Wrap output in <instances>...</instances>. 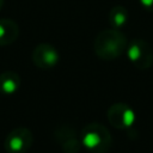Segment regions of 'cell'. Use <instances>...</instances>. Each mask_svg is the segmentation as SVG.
<instances>
[{
    "label": "cell",
    "mask_w": 153,
    "mask_h": 153,
    "mask_svg": "<svg viewBox=\"0 0 153 153\" xmlns=\"http://www.w3.org/2000/svg\"><path fill=\"white\" fill-rule=\"evenodd\" d=\"M127 56L137 69H148L153 63V50L148 42L141 38L130 41L127 45Z\"/></svg>",
    "instance_id": "3"
},
{
    "label": "cell",
    "mask_w": 153,
    "mask_h": 153,
    "mask_svg": "<svg viewBox=\"0 0 153 153\" xmlns=\"http://www.w3.org/2000/svg\"><path fill=\"white\" fill-rule=\"evenodd\" d=\"M60 55L56 48L49 43H39L32 51V62L41 69H50L59 63Z\"/></svg>",
    "instance_id": "7"
},
{
    "label": "cell",
    "mask_w": 153,
    "mask_h": 153,
    "mask_svg": "<svg viewBox=\"0 0 153 153\" xmlns=\"http://www.w3.org/2000/svg\"><path fill=\"white\" fill-rule=\"evenodd\" d=\"M20 87V76L18 73L6 71L0 74V93L2 96H12Z\"/></svg>",
    "instance_id": "8"
},
{
    "label": "cell",
    "mask_w": 153,
    "mask_h": 153,
    "mask_svg": "<svg viewBox=\"0 0 153 153\" xmlns=\"http://www.w3.org/2000/svg\"><path fill=\"white\" fill-rule=\"evenodd\" d=\"M33 142V135L29 128L18 127L11 130L4 142L7 153H26Z\"/></svg>",
    "instance_id": "4"
},
{
    "label": "cell",
    "mask_w": 153,
    "mask_h": 153,
    "mask_svg": "<svg viewBox=\"0 0 153 153\" xmlns=\"http://www.w3.org/2000/svg\"><path fill=\"white\" fill-rule=\"evenodd\" d=\"M127 37L118 29H106L100 31L93 42L94 54L106 61L120 57L127 49Z\"/></svg>",
    "instance_id": "1"
},
{
    "label": "cell",
    "mask_w": 153,
    "mask_h": 153,
    "mask_svg": "<svg viewBox=\"0 0 153 153\" xmlns=\"http://www.w3.org/2000/svg\"><path fill=\"white\" fill-rule=\"evenodd\" d=\"M139 1H140V5L145 10H147L149 12H153V0H139Z\"/></svg>",
    "instance_id": "11"
},
{
    "label": "cell",
    "mask_w": 153,
    "mask_h": 153,
    "mask_svg": "<svg viewBox=\"0 0 153 153\" xmlns=\"http://www.w3.org/2000/svg\"><path fill=\"white\" fill-rule=\"evenodd\" d=\"M128 20V11L124 6L116 5L109 12V23L114 29H121L127 24Z\"/></svg>",
    "instance_id": "10"
},
{
    "label": "cell",
    "mask_w": 153,
    "mask_h": 153,
    "mask_svg": "<svg viewBox=\"0 0 153 153\" xmlns=\"http://www.w3.org/2000/svg\"><path fill=\"white\" fill-rule=\"evenodd\" d=\"M135 111L126 103H115L108 109V121L117 129H129L135 123Z\"/></svg>",
    "instance_id": "5"
},
{
    "label": "cell",
    "mask_w": 153,
    "mask_h": 153,
    "mask_svg": "<svg viewBox=\"0 0 153 153\" xmlns=\"http://www.w3.org/2000/svg\"><path fill=\"white\" fill-rule=\"evenodd\" d=\"M19 36V27L12 19H0V45L13 43Z\"/></svg>",
    "instance_id": "9"
},
{
    "label": "cell",
    "mask_w": 153,
    "mask_h": 153,
    "mask_svg": "<svg viewBox=\"0 0 153 153\" xmlns=\"http://www.w3.org/2000/svg\"><path fill=\"white\" fill-rule=\"evenodd\" d=\"M2 6H4V0H0V10L2 8Z\"/></svg>",
    "instance_id": "12"
},
{
    "label": "cell",
    "mask_w": 153,
    "mask_h": 153,
    "mask_svg": "<svg viewBox=\"0 0 153 153\" xmlns=\"http://www.w3.org/2000/svg\"><path fill=\"white\" fill-rule=\"evenodd\" d=\"M80 140L81 145L91 153H108L112 143L109 129L98 122L86 124L81 129Z\"/></svg>",
    "instance_id": "2"
},
{
    "label": "cell",
    "mask_w": 153,
    "mask_h": 153,
    "mask_svg": "<svg viewBox=\"0 0 153 153\" xmlns=\"http://www.w3.org/2000/svg\"><path fill=\"white\" fill-rule=\"evenodd\" d=\"M54 139L63 151V153H79L81 140L71 124H60L54 131Z\"/></svg>",
    "instance_id": "6"
}]
</instances>
